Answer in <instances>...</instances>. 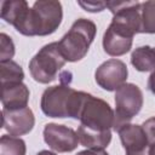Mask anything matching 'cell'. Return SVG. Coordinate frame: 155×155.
I'll return each instance as SVG.
<instances>
[{"label":"cell","instance_id":"1","mask_svg":"<svg viewBox=\"0 0 155 155\" xmlns=\"http://www.w3.org/2000/svg\"><path fill=\"white\" fill-rule=\"evenodd\" d=\"M140 6L138 1H107L113 13L111 23L103 35L104 52L113 57L126 54L133 42V36L140 33Z\"/></svg>","mask_w":155,"mask_h":155},{"label":"cell","instance_id":"2","mask_svg":"<svg viewBox=\"0 0 155 155\" xmlns=\"http://www.w3.org/2000/svg\"><path fill=\"white\" fill-rule=\"evenodd\" d=\"M85 93L74 90L67 84L50 86L41 96V110L48 117H71L79 120Z\"/></svg>","mask_w":155,"mask_h":155},{"label":"cell","instance_id":"3","mask_svg":"<svg viewBox=\"0 0 155 155\" xmlns=\"http://www.w3.org/2000/svg\"><path fill=\"white\" fill-rule=\"evenodd\" d=\"M62 4L56 0H38L30 7L27 21L19 30L25 36H46L54 33L62 23Z\"/></svg>","mask_w":155,"mask_h":155},{"label":"cell","instance_id":"4","mask_svg":"<svg viewBox=\"0 0 155 155\" xmlns=\"http://www.w3.org/2000/svg\"><path fill=\"white\" fill-rule=\"evenodd\" d=\"M97 27L91 19H76L68 33L58 41L61 52L67 62H78L82 59L94 40Z\"/></svg>","mask_w":155,"mask_h":155},{"label":"cell","instance_id":"5","mask_svg":"<svg viewBox=\"0 0 155 155\" xmlns=\"http://www.w3.org/2000/svg\"><path fill=\"white\" fill-rule=\"evenodd\" d=\"M59 44L50 42L41 47L39 52L29 62V71L31 78L40 84H50L57 79L59 70L65 64Z\"/></svg>","mask_w":155,"mask_h":155},{"label":"cell","instance_id":"6","mask_svg":"<svg viewBox=\"0 0 155 155\" xmlns=\"http://www.w3.org/2000/svg\"><path fill=\"white\" fill-rule=\"evenodd\" d=\"M81 126L87 130L104 132L110 131L115 122V111L103 99L85 93V98L79 114Z\"/></svg>","mask_w":155,"mask_h":155},{"label":"cell","instance_id":"7","mask_svg":"<svg viewBox=\"0 0 155 155\" xmlns=\"http://www.w3.org/2000/svg\"><path fill=\"white\" fill-rule=\"evenodd\" d=\"M115 122L114 131L130 121L140 111L143 107V92L134 85L125 82L115 91Z\"/></svg>","mask_w":155,"mask_h":155},{"label":"cell","instance_id":"8","mask_svg":"<svg viewBox=\"0 0 155 155\" xmlns=\"http://www.w3.org/2000/svg\"><path fill=\"white\" fill-rule=\"evenodd\" d=\"M127 65L116 58L103 62L94 73L96 82L105 91H116L127 80Z\"/></svg>","mask_w":155,"mask_h":155},{"label":"cell","instance_id":"9","mask_svg":"<svg viewBox=\"0 0 155 155\" xmlns=\"http://www.w3.org/2000/svg\"><path fill=\"white\" fill-rule=\"evenodd\" d=\"M45 143L57 153H69L78 148L79 137L78 133L65 126L58 124H47L44 128Z\"/></svg>","mask_w":155,"mask_h":155},{"label":"cell","instance_id":"10","mask_svg":"<svg viewBox=\"0 0 155 155\" xmlns=\"http://www.w3.org/2000/svg\"><path fill=\"white\" fill-rule=\"evenodd\" d=\"M35 125L33 110L29 107L15 110L2 109V126L10 136L18 137L29 133Z\"/></svg>","mask_w":155,"mask_h":155},{"label":"cell","instance_id":"11","mask_svg":"<svg viewBox=\"0 0 155 155\" xmlns=\"http://www.w3.org/2000/svg\"><path fill=\"white\" fill-rule=\"evenodd\" d=\"M116 132L126 155H148V138L140 125L125 124Z\"/></svg>","mask_w":155,"mask_h":155},{"label":"cell","instance_id":"12","mask_svg":"<svg viewBox=\"0 0 155 155\" xmlns=\"http://www.w3.org/2000/svg\"><path fill=\"white\" fill-rule=\"evenodd\" d=\"M29 10L30 7L25 0H5L1 1L0 16L6 23L13 25L19 33L27 21Z\"/></svg>","mask_w":155,"mask_h":155},{"label":"cell","instance_id":"13","mask_svg":"<svg viewBox=\"0 0 155 155\" xmlns=\"http://www.w3.org/2000/svg\"><path fill=\"white\" fill-rule=\"evenodd\" d=\"M1 93L2 109L15 110L22 109L28 105L29 101V88L23 82H12L4 84Z\"/></svg>","mask_w":155,"mask_h":155},{"label":"cell","instance_id":"14","mask_svg":"<svg viewBox=\"0 0 155 155\" xmlns=\"http://www.w3.org/2000/svg\"><path fill=\"white\" fill-rule=\"evenodd\" d=\"M78 137L79 142L82 147L87 149H99L104 150L110 140H111V131H104V132H97L85 128L84 126H79L78 128Z\"/></svg>","mask_w":155,"mask_h":155},{"label":"cell","instance_id":"15","mask_svg":"<svg viewBox=\"0 0 155 155\" xmlns=\"http://www.w3.org/2000/svg\"><path fill=\"white\" fill-rule=\"evenodd\" d=\"M132 65L142 73L155 70V47L151 46H139L131 54Z\"/></svg>","mask_w":155,"mask_h":155},{"label":"cell","instance_id":"16","mask_svg":"<svg viewBox=\"0 0 155 155\" xmlns=\"http://www.w3.org/2000/svg\"><path fill=\"white\" fill-rule=\"evenodd\" d=\"M0 73H1V85L22 82L24 79V71L22 67L15 61L0 62Z\"/></svg>","mask_w":155,"mask_h":155},{"label":"cell","instance_id":"17","mask_svg":"<svg viewBox=\"0 0 155 155\" xmlns=\"http://www.w3.org/2000/svg\"><path fill=\"white\" fill-rule=\"evenodd\" d=\"M25 142L19 137L4 134L0 138V155H25Z\"/></svg>","mask_w":155,"mask_h":155},{"label":"cell","instance_id":"18","mask_svg":"<svg viewBox=\"0 0 155 155\" xmlns=\"http://www.w3.org/2000/svg\"><path fill=\"white\" fill-rule=\"evenodd\" d=\"M140 22V33L155 34V0L142 2Z\"/></svg>","mask_w":155,"mask_h":155},{"label":"cell","instance_id":"19","mask_svg":"<svg viewBox=\"0 0 155 155\" xmlns=\"http://www.w3.org/2000/svg\"><path fill=\"white\" fill-rule=\"evenodd\" d=\"M15 56V44L12 39L5 34H0V62L11 61V58Z\"/></svg>","mask_w":155,"mask_h":155},{"label":"cell","instance_id":"20","mask_svg":"<svg viewBox=\"0 0 155 155\" xmlns=\"http://www.w3.org/2000/svg\"><path fill=\"white\" fill-rule=\"evenodd\" d=\"M78 4L87 12H101L107 7L104 1H78Z\"/></svg>","mask_w":155,"mask_h":155},{"label":"cell","instance_id":"21","mask_svg":"<svg viewBox=\"0 0 155 155\" xmlns=\"http://www.w3.org/2000/svg\"><path fill=\"white\" fill-rule=\"evenodd\" d=\"M145 134H147V138H148V144L149 143H153L155 142V116L145 120L142 125Z\"/></svg>","mask_w":155,"mask_h":155},{"label":"cell","instance_id":"22","mask_svg":"<svg viewBox=\"0 0 155 155\" xmlns=\"http://www.w3.org/2000/svg\"><path fill=\"white\" fill-rule=\"evenodd\" d=\"M76 155H109L105 150H99V149H87L79 151Z\"/></svg>","mask_w":155,"mask_h":155},{"label":"cell","instance_id":"23","mask_svg":"<svg viewBox=\"0 0 155 155\" xmlns=\"http://www.w3.org/2000/svg\"><path fill=\"white\" fill-rule=\"evenodd\" d=\"M148 88H149V91L155 96V70L151 71L149 79H148Z\"/></svg>","mask_w":155,"mask_h":155},{"label":"cell","instance_id":"24","mask_svg":"<svg viewBox=\"0 0 155 155\" xmlns=\"http://www.w3.org/2000/svg\"><path fill=\"white\" fill-rule=\"evenodd\" d=\"M148 155H155V142L148 144Z\"/></svg>","mask_w":155,"mask_h":155},{"label":"cell","instance_id":"25","mask_svg":"<svg viewBox=\"0 0 155 155\" xmlns=\"http://www.w3.org/2000/svg\"><path fill=\"white\" fill-rule=\"evenodd\" d=\"M36 155H57V154H54V153H52V151H48V150H41V151H39Z\"/></svg>","mask_w":155,"mask_h":155}]
</instances>
